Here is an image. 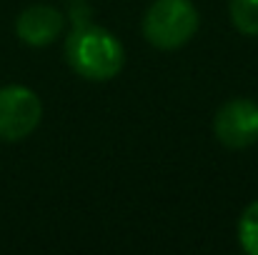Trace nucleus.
<instances>
[{
    "mask_svg": "<svg viewBox=\"0 0 258 255\" xmlns=\"http://www.w3.org/2000/svg\"><path fill=\"white\" fill-rule=\"evenodd\" d=\"M231 23L243 35H258V0H228Z\"/></svg>",
    "mask_w": 258,
    "mask_h": 255,
    "instance_id": "6",
    "label": "nucleus"
},
{
    "mask_svg": "<svg viewBox=\"0 0 258 255\" xmlns=\"http://www.w3.org/2000/svg\"><path fill=\"white\" fill-rule=\"evenodd\" d=\"M71 20H73V28L88 25V23H90V8H88L86 3L76 0V5L71 8Z\"/></svg>",
    "mask_w": 258,
    "mask_h": 255,
    "instance_id": "8",
    "label": "nucleus"
},
{
    "mask_svg": "<svg viewBox=\"0 0 258 255\" xmlns=\"http://www.w3.org/2000/svg\"><path fill=\"white\" fill-rule=\"evenodd\" d=\"M43 118L40 98L25 85L0 88V140L18 143L25 140Z\"/></svg>",
    "mask_w": 258,
    "mask_h": 255,
    "instance_id": "3",
    "label": "nucleus"
},
{
    "mask_svg": "<svg viewBox=\"0 0 258 255\" xmlns=\"http://www.w3.org/2000/svg\"><path fill=\"white\" fill-rule=\"evenodd\" d=\"M66 60L83 80L105 83L123 70L125 50L110 30L88 23L81 28H73V33L68 35Z\"/></svg>",
    "mask_w": 258,
    "mask_h": 255,
    "instance_id": "1",
    "label": "nucleus"
},
{
    "mask_svg": "<svg viewBox=\"0 0 258 255\" xmlns=\"http://www.w3.org/2000/svg\"><path fill=\"white\" fill-rule=\"evenodd\" d=\"M238 240L248 255H258V200H253L238 220Z\"/></svg>",
    "mask_w": 258,
    "mask_h": 255,
    "instance_id": "7",
    "label": "nucleus"
},
{
    "mask_svg": "<svg viewBox=\"0 0 258 255\" xmlns=\"http://www.w3.org/2000/svg\"><path fill=\"white\" fill-rule=\"evenodd\" d=\"M66 15L53 5H30L15 20V33L25 45L45 48L63 35Z\"/></svg>",
    "mask_w": 258,
    "mask_h": 255,
    "instance_id": "5",
    "label": "nucleus"
},
{
    "mask_svg": "<svg viewBox=\"0 0 258 255\" xmlns=\"http://www.w3.org/2000/svg\"><path fill=\"white\" fill-rule=\"evenodd\" d=\"M193 0H153L143 15V38L158 50L183 48L198 30Z\"/></svg>",
    "mask_w": 258,
    "mask_h": 255,
    "instance_id": "2",
    "label": "nucleus"
},
{
    "mask_svg": "<svg viewBox=\"0 0 258 255\" xmlns=\"http://www.w3.org/2000/svg\"><path fill=\"white\" fill-rule=\"evenodd\" d=\"M213 135L231 150H243L258 143V103L233 98L213 115Z\"/></svg>",
    "mask_w": 258,
    "mask_h": 255,
    "instance_id": "4",
    "label": "nucleus"
}]
</instances>
